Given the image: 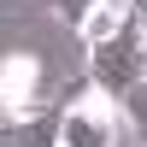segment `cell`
Listing matches in <instances>:
<instances>
[{
	"instance_id": "cell-1",
	"label": "cell",
	"mask_w": 147,
	"mask_h": 147,
	"mask_svg": "<svg viewBox=\"0 0 147 147\" xmlns=\"http://www.w3.org/2000/svg\"><path fill=\"white\" fill-rule=\"evenodd\" d=\"M141 77H147V12H136L112 41L88 47V82L94 88H106V94L124 100Z\"/></svg>"
},
{
	"instance_id": "cell-2",
	"label": "cell",
	"mask_w": 147,
	"mask_h": 147,
	"mask_svg": "<svg viewBox=\"0 0 147 147\" xmlns=\"http://www.w3.org/2000/svg\"><path fill=\"white\" fill-rule=\"evenodd\" d=\"M118 118H124V100L94 88L88 77L65 88V147H118Z\"/></svg>"
},
{
	"instance_id": "cell-3",
	"label": "cell",
	"mask_w": 147,
	"mask_h": 147,
	"mask_svg": "<svg viewBox=\"0 0 147 147\" xmlns=\"http://www.w3.org/2000/svg\"><path fill=\"white\" fill-rule=\"evenodd\" d=\"M41 106V59L24 53V47H12L6 59H0V112L6 118H24Z\"/></svg>"
},
{
	"instance_id": "cell-4",
	"label": "cell",
	"mask_w": 147,
	"mask_h": 147,
	"mask_svg": "<svg viewBox=\"0 0 147 147\" xmlns=\"http://www.w3.org/2000/svg\"><path fill=\"white\" fill-rule=\"evenodd\" d=\"M0 147H65V100L35 106V112H24V118H6Z\"/></svg>"
},
{
	"instance_id": "cell-5",
	"label": "cell",
	"mask_w": 147,
	"mask_h": 147,
	"mask_svg": "<svg viewBox=\"0 0 147 147\" xmlns=\"http://www.w3.org/2000/svg\"><path fill=\"white\" fill-rule=\"evenodd\" d=\"M136 12H141V0H94V12L77 24V41H82V47H100V41H112V35L124 30Z\"/></svg>"
},
{
	"instance_id": "cell-6",
	"label": "cell",
	"mask_w": 147,
	"mask_h": 147,
	"mask_svg": "<svg viewBox=\"0 0 147 147\" xmlns=\"http://www.w3.org/2000/svg\"><path fill=\"white\" fill-rule=\"evenodd\" d=\"M124 124H129V136H136V141L147 147V77H141L136 88L124 94Z\"/></svg>"
},
{
	"instance_id": "cell-7",
	"label": "cell",
	"mask_w": 147,
	"mask_h": 147,
	"mask_svg": "<svg viewBox=\"0 0 147 147\" xmlns=\"http://www.w3.org/2000/svg\"><path fill=\"white\" fill-rule=\"evenodd\" d=\"M47 12H53L59 24H71V30H77V24L94 12V0H47Z\"/></svg>"
},
{
	"instance_id": "cell-8",
	"label": "cell",
	"mask_w": 147,
	"mask_h": 147,
	"mask_svg": "<svg viewBox=\"0 0 147 147\" xmlns=\"http://www.w3.org/2000/svg\"><path fill=\"white\" fill-rule=\"evenodd\" d=\"M141 12H147V0H141Z\"/></svg>"
}]
</instances>
